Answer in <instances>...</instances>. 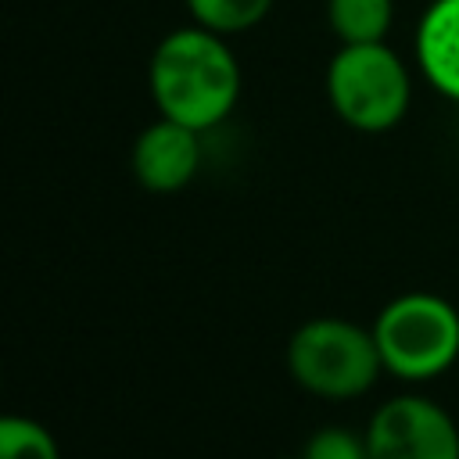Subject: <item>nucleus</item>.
I'll return each mask as SVG.
<instances>
[{
  "label": "nucleus",
  "instance_id": "2",
  "mask_svg": "<svg viewBox=\"0 0 459 459\" xmlns=\"http://www.w3.org/2000/svg\"><path fill=\"white\" fill-rule=\"evenodd\" d=\"M323 82L333 115L355 133H387L412 104V72L387 39L341 43Z\"/></svg>",
  "mask_w": 459,
  "mask_h": 459
},
{
  "label": "nucleus",
  "instance_id": "5",
  "mask_svg": "<svg viewBox=\"0 0 459 459\" xmlns=\"http://www.w3.org/2000/svg\"><path fill=\"white\" fill-rule=\"evenodd\" d=\"M369 459H459V423L427 394H394L366 423Z\"/></svg>",
  "mask_w": 459,
  "mask_h": 459
},
{
  "label": "nucleus",
  "instance_id": "7",
  "mask_svg": "<svg viewBox=\"0 0 459 459\" xmlns=\"http://www.w3.org/2000/svg\"><path fill=\"white\" fill-rule=\"evenodd\" d=\"M420 75L452 104H459V0H430L412 32Z\"/></svg>",
  "mask_w": 459,
  "mask_h": 459
},
{
  "label": "nucleus",
  "instance_id": "10",
  "mask_svg": "<svg viewBox=\"0 0 459 459\" xmlns=\"http://www.w3.org/2000/svg\"><path fill=\"white\" fill-rule=\"evenodd\" d=\"M0 459H61L57 437L32 416L0 420Z\"/></svg>",
  "mask_w": 459,
  "mask_h": 459
},
{
  "label": "nucleus",
  "instance_id": "6",
  "mask_svg": "<svg viewBox=\"0 0 459 459\" xmlns=\"http://www.w3.org/2000/svg\"><path fill=\"white\" fill-rule=\"evenodd\" d=\"M201 136L197 129L158 115L151 126H143L129 151L133 179L151 194H176L190 186L201 172Z\"/></svg>",
  "mask_w": 459,
  "mask_h": 459
},
{
  "label": "nucleus",
  "instance_id": "4",
  "mask_svg": "<svg viewBox=\"0 0 459 459\" xmlns=\"http://www.w3.org/2000/svg\"><path fill=\"white\" fill-rule=\"evenodd\" d=\"M287 373L316 398L348 402L380 380L384 362L373 330L341 316H312L287 341Z\"/></svg>",
  "mask_w": 459,
  "mask_h": 459
},
{
  "label": "nucleus",
  "instance_id": "11",
  "mask_svg": "<svg viewBox=\"0 0 459 459\" xmlns=\"http://www.w3.org/2000/svg\"><path fill=\"white\" fill-rule=\"evenodd\" d=\"M301 459H369V445H366V434L330 423L305 441Z\"/></svg>",
  "mask_w": 459,
  "mask_h": 459
},
{
  "label": "nucleus",
  "instance_id": "9",
  "mask_svg": "<svg viewBox=\"0 0 459 459\" xmlns=\"http://www.w3.org/2000/svg\"><path fill=\"white\" fill-rule=\"evenodd\" d=\"M183 4H186L190 22L219 36H237V32L262 25L276 0H183Z\"/></svg>",
  "mask_w": 459,
  "mask_h": 459
},
{
  "label": "nucleus",
  "instance_id": "12",
  "mask_svg": "<svg viewBox=\"0 0 459 459\" xmlns=\"http://www.w3.org/2000/svg\"><path fill=\"white\" fill-rule=\"evenodd\" d=\"M280 459H301V455H280Z\"/></svg>",
  "mask_w": 459,
  "mask_h": 459
},
{
  "label": "nucleus",
  "instance_id": "3",
  "mask_svg": "<svg viewBox=\"0 0 459 459\" xmlns=\"http://www.w3.org/2000/svg\"><path fill=\"white\" fill-rule=\"evenodd\" d=\"M373 341L384 373L427 384L459 359V308L430 290H405L373 316Z\"/></svg>",
  "mask_w": 459,
  "mask_h": 459
},
{
  "label": "nucleus",
  "instance_id": "1",
  "mask_svg": "<svg viewBox=\"0 0 459 459\" xmlns=\"http://www.w3.org/2000/svg\"><path fill=\"white\" fill-rule=\"evenodd\" d=\"M240 61L230 36L197 22L165 32L147 61V90L158 115L197 133L222 126L240 100Z\"/></svg>",
  "mask_w": 459,
  "mask_h": 459
},
{
  "label": "nucleus",
  "instance_id": "8",
  "mask_svg": "<svg viewBox=\"0 0 459 459\" xmlns=\"http://www.w3.org/2000/svg\"><path fill=\"white\" fill-rule=\"evenodd\" d=\"M326 25L337 43H380L394 25V0H326Z\"/></svg>",
  "mask_w": 459,
  "mask_h": 459
}]
</instances>
